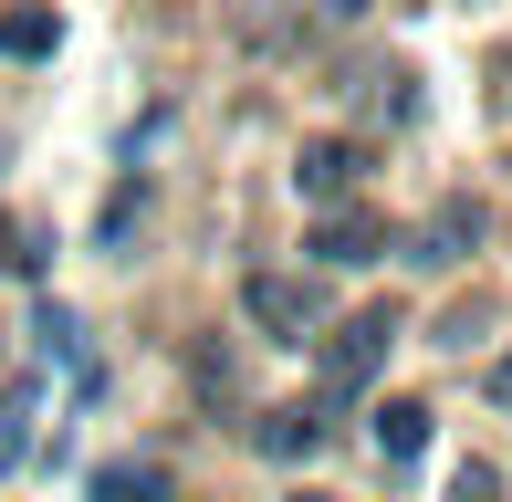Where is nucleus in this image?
Here are the masks:
<instances>
[{
    "mask_svg": "<svg viewBox=\"0 0 512 502\" xmlns=\"http://www.w3.org/2000/svg\"><path fill=\"white\" fill-rule=\"evenodd\" d=\"M398 314L387 304H366V314H345V335H324V377H314V408H356L366 387H377V367L398 356Z\"/></svg>",
    "mask_w": 512,
    "mask_h": 502,
    "instance_id": "nucleus-1",
    "label": "nucleus"
},
{
    "mask_svg": "<svg viewBox=\"0 0 512 502\" xmlns=\"http://www.w3.org/2000/svg\"><path fill=\"white\" fill-rule=\"evenodd\" d=\"M241 325L262 346H314L324 335V283L314 272H251L241 283Z\"/></svg>",
    "mask_w": 512,
    "mask_h": 502,
    "instance_id": "nucleus-2",
    "label": "nucleus"
},
{
    "mask_svg": "<svg viewBox=\"0 0 512 502\" xmlns=\"http://www.w3.org/2000/svg\"><path fill=\"white\" fill-rule=\"evenodd\" d=\"M304 251H314V283H324V272H366V262H387V220L366 210V199H345V210L314 220Z\"/></svg>",
    "mask_w": 512,
    "mask_h": 502,
    "instance_id": "nucleus-3",
    "label": "nucleus"
},
{
    "mask_svg": "<svg viewBox=\"0 0 512 502\" xmlns=\"http://www.w3.org/2000/svg\"><path fill=\"white\" fill-rule=\"evenodd\" d=\"M356 178H366V147H356V136H304V157H293V189H304V199L345 210Z\"/></svg>",
    "mask_w": 512,
    "mask_h": 502,
    "instance_id": "nucleus-4",
    "label": "nucleus"
},
{
    "mask_svg": "<svg viewBox=\"0 0 512 502\" xmlns=\"http://www.w3.org/2000/svg\"><path fill=\"white\" fill-rule=\"evenodd\" d=\"M471 241H481V199H439V210L408 231V262L418 272H450V262H471Z\"/></svg>",
    "mask_w": 512,
    "mask_h": 502,
    "instance_id": "nucleus-5",
    "label": "nucleus"
},
{
    "mask_svg": "<svg viewBox=\"0 0 512 502\" xmlns=\"http://www.w3.org/2000/svg\"><path fill=\"white\" fill-rule=\"evenodd\" d=\"M324 429H335V419H324L314 398H293V408H262V419H251V450H262V461H314Z\"/></svg>",
    "mask_w": 512,
    "mask_h": 502,
    "instance_id": "nucleus-6",
    "label": "nucleus"
},
{
    "mask_svg": "<svg viewBox=\"0 0 512 502\" xmlns=\"http://www.w3.org/2000/svg\"><path fill=\"white\" fill-rule=\"evenodd\" d=\"M168 461L157 450H126V461H95V482H84V502H168Z\"/></svg>",
    "mask_w": 512,
    "mask_h": 502,
    "instance_id": "nucleus-7",
    "label": "nucleus"
},
{
    "mask_svg": "<svg viewBox=\"0 0 512 502\" xmlns=\"http://www.w3.org/2000/svg\"><path fill=\"white\" fill-rule=\"evenodd\" d=\"M356 105H366L377 126H418V116H429V95H418L408 63H366V74H356Z\"/></svg>",
    "mask_w": 512,
    "mask_h": 502,
    "instance_id": "nucleus-8",
    "label": "nucleus"
},
{
    "mask_svg": "<svg viewBox=\"0 0 512 502\" xmlns=\"http://www.w3.org/2000/svg\"><path fill=\"white\" fill-rule=\"evenodd\" d=\"M136 220H147V168L115 178V199H105V220H95V251H126V241H136Z\"/></svg>",
    "mask_w": 512,
    "mask_h": 502,
    "instance_id": "nucleus-9",
    "label": "nucleus"
},
{
    "mask_svg": "<svg viewBox=\"0 0 512 502\" xmlns=\"http://www.w3.org/2000/svg\"><path fill=\"white\" fill-rule=\"evenodd\" d=\"M32 419H42V387L21 377L11 398H0V471H21V461H32Z\"/></svg>",
    "mask_w": 512,
    "mask_h": 502,
    "instance_id": "nucleus-10",
    "label": "nucleus"
},
{
    "mask_svg": "<svg viewBox=\"0 0 512 502\" xmlns=\"http://www.w3.org/2000/svg\"><path fill=\"white\" fill-rule=\"evenodd\" d=\"M377 450H387V461H418V450H429V408H418V398H387L377 408Z\"/></svg>",
    "mask_w": 512,
    "mask_h": 502,
    "instance_id": "nucleus-11",
    "label": "nucleus"
},
{
    "mask_svg": "<svg viewBox=\"0 0 512 502\" xmlns=\"http://www.w3.org/2000/svg\"><path fill=\"white\" fill-rule=\"evenodd\" d=\"M53 42H63V21H53V11H11V21H0V53H11V63H42Z\"/></svg>",
    "mask_w": 512,
    "mask_h": 502,
    "instance_id": "nucleus-12",
    "label": "nucleus"
},
{
    "mask_svg": "<svg viewBox=\"0 0 512 502\" xmlns=\"http://www.w3.org/2000/svg\"><path fill=\"white\" fill-rule=\"evenodd\" d=\"M450 502H502V471L492 461H460L450 471Z\"/></svg>",
    "mask_w": 512,
    "mask_h": 502,
    "instance_id": "nucleus-13",
    "label": "nucleus"
},
{
    "mask_svg": "<svg viewBox=\"0 0 512 502\" xmlns=\"http://www.w3.org/2000/svg\"><path fill=\"white\" fill-rule=\"evenodd\" d=\"M492 408H512V356H502V367H492Z\"/></svg>",
    "mask_w": 512,
    "mask_h": 502,
    "instance_id": "nucleus-14",
    "label": "nucleus"
},
{
    "mask_svg": "<svg viewBox=\"0 0 512 502\" xmlns=\"http://www.w3.org/2000/svg\"><path fill=\"white\" fill-rule=\"evenodd\" d=\"M502 95H512V53H502Z\"/></svg>",
    "mask_w": 512,
    "mask_h": 502,
    "instance_id": "nucleus-15",
    "label": "nucleus"
},
{
    "mask_svg": "<svg viewBox=\"0 0 512 502\" xmlns=\"http://www.w3.org/2000/svg\"><path fill=\"white\" fill-rule=\"evenodd\" d=\"M293 502H335V492H293Z\"/></svg>",
    "mask_w": 512,
    "mask_h": 502,
    "instance_id": "nucleus-16",
    "label": "nucleus"
}]
</instances>
